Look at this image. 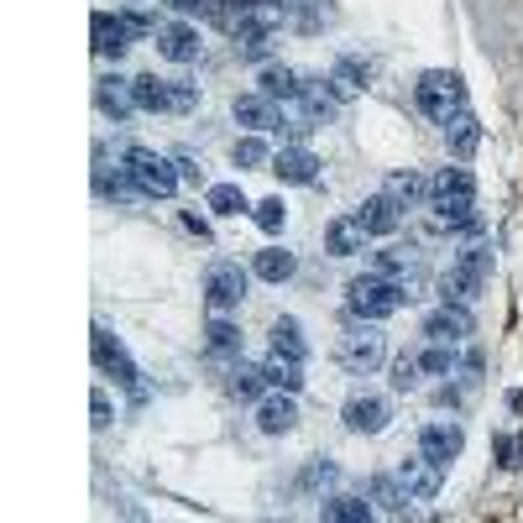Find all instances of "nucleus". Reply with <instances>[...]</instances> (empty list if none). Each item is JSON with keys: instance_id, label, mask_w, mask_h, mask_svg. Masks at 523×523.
Returning a JSON list of instances; mask_svg holds the SVG:
<instances>
[{"instance_id": "nucleus-1", "label": "nucleus", "mask_w": 523, "mask_h": 523, "mask_svg": "<svg viewBox=\"0 0 523 523\" xmlns=\"http://www.w3.org/2000/svg\"><path fill=\"white\" fill-rule=\"evenodd\" d=\"M408 299H414L408 283L382 278V272H367V278L346 283V304H351V314H361V320H388V314H398Z\"/></svg>"}, {"instance_id": "nucleus-2", "label": "nucleus", "mask_w": 523, "mask_h": 523, "mask_svg": "<svg viewBox=\"0 0 523 523\" xmlns=\"http://www.w3.org/2000/svg\"><path fill=\"white\" fill-rule=\"evenodd\" d=\"M121 168L131 173V184L142 189V199H173L178 194V163L173 157H157L152 147H126V157H121Z\"/></svg>"}, {"instance_id": "nucleus-3", "label": "nucleus", "mask_w": 523, "mask_h": 523, "mask_svg": "<svg viewBox=\"0 0 523 523\" xmlns=\"http://www.w3.org/2000/svg\"><path fill=\"white\" fill-rule=\"evenodd\" d=\"M335 361H340L351 377H372L382 361H388V335L377 330V320L356 325V330H346V335L335 340Z\"/></svg>"}, {"instance_id": "nucleus-4", "label": "nucleus", "mask_w": 523, "mask_h": 523, "mask_svg": "<svg viewBox=\"0 0 523 523\" xmlns=\"http://www.w3.org/2000/svg\"><path fill=\"white\" fill-rule=\"evenodd\" d=\"M487 272H492V246H466V252L445 267V278H440V293H445V304H471L476 293H482L487 283Z\"/></svg>"}, {"instance_id": "nucleus-5", "label": "nucleus", "mask_w": 523, "mask_h": 523, "mask_svg": "<svg viewBox=\"0 0 523 523\" xmlns=\"http://www.w3.org/2000/svg\"><path fill=\"white\" fill-rule=\"evenodd\" d=\"M419 110L429 121H450L456 110H466V84L461 74H445V68H429V74L419 79Z\"/></svg>"}, {"instance_id": "nucleus-6", "label": "nucleus", "mask_w": 523, "mask_h": 523, "mask_svg": "<svg viewBox=\"0 0 523 523\" xmlns=\"http://www.w3.org/2000/svg\"><path fill=\"white\" fill-rule=\"evenodd\" d=\"M204 304H210V314H231L246 304L241 262H210V272H204Z\"/></svg>"}, {"instance_id": "nucleus-7", "label": "nucleus", "mask_w": 523, "mask_h": 523, "mask_svg": "<svg viewBox=\"0 0 523 523\" xmlns=\"http://www.w3.org/2000/svg\"><path fill=\"white\" fill-rule=\"evenodd\" d=\"M424 335L435 340V346H461V340L476 335V320L466 304H440L435 314H424Z\"/></svg>"}, {"instance_id": "nucleus-8", "label": "nucleus", "mask_w": 523, "mask_h": 523, "mask_svg": "<svg viewBox=\"0 0 523 523\" xmlns=\"http://www.w3.org/2000/svg\"><path fill=\"white\" fill-rule=\"evenodd\" d=\"M89 37H95V53L100 58H121L126 48L142 32L131 27V16H110V11H95V21H89Z\"/></svg>"}, {"instance_id": "nucleus-9", "label": "nucleus", "mask_w": 523, "mask_h": 523, "mask_svg": "<svg viewBox=\"0 0 523 523\" xmlns=\"http://www.w3.org/2000/svg\"><path fill=\"white\" fill-rule=\"evenodd\" d=\"M95 367H100V372H116V382H126V388H131L136 398H142V382H136V377H142V372L131 367L126 346H121V340L110 335L105 325H95Z\"/></svg>"}, {"instance_id": "nucleus-10", "label": "nucleus", "mask_w": 523, "mask_h": 523, "mask_svg": "<svg viewBox=\"0 0 523 523\" xmlns=\"http://www.w3.org/2000/svg\"><path fill=\"white\" fill-rule=\"evenodd\" d=\"M419 450L429 461H440V466H450L466 450V429L461 424H450V419H435V424H424L419 429Z\"/></svg>"}, {"instance_id": "nucleus-11", "label": "nucleus", "mask_w": 523, "mask_h": 523, "mask_svg": "<svg viewBox=\"0 0 523 523\" xmlns=\"http://www.w3.org/2000/svg\"><path fill=\"white\" fill-rule=\"evenodd\" d=\"M340 419H346L351 435H382V429H388V419H393V408H388V398H377V393H356Z\"/></svg>"}, {"instance_id": "nucleus-12", "label": "nucleus", "mask_w": 523, "mask_h": 523, "mask_svg": "<svg viewBox=\"0 0 523 523\" xmlns=\"http://www.w3.org/2000/svg\"><path fill=\"white\" fill-rule=\"evenodd\" d=\"M398 476H403V487H408V497H414V503H435L440 487H445V466H440V461H429L424 450H419L414 461H403Z\"/></svg>"}, {"instance_id": "nucleus-13", "label": "nucleus", "mask_w": 523, "mask_h": 523, "mask_svg": "<svg viewBox=\"0 0 523 523\" xmlns=\"http://www.w3.org/2000/svg\"><path fill=\"white\" fill-rule=\"evenodd\" d=\"M152 42H157V53H163L168 63H199V53H204V42H199V32L189 27V21H163Z\"/></svg>"}, {"instance_id": "nucleus-14", "label": "nucleus", "mask_w": 523, "mask_h": 523, "mask_svg": "<svg viewBox=\"0 0 523 523\" xmlns=\"http://www.w3.org/2000/svg\"><path fill=\"white\" fill-rule=\"evenodd\" d=\"M429 199L435 210H450V204H476V178L466 168H440L429 178Z\"/></svg>"}, {"instance_id": "nucleus-15", "label": "nucleus", "mask_w": 523, "mask_h": 523, "mask_svg": "<svg viewBox=\"0 0 523 523\" xmlns=\"http://www.w3.org/2000/svg\"><path fill=\"white\" fill-rule=\"evenodd\" d=\"M356 220H361V231H367V236H393L403 225V204L388 199V194H367V199H361V210H356Z\"/></svg>"}, {"instance_id": "nucleus-16", "label": "nucleus", "mask_w": 523, "mask_h": 523, "mask_svg": "<svg viewBox=\"0 0 523 523\" xmlns=\"http://www.w3.org/2000/svg\"><path fill=\"white\" fill-rule=\"evenodd\" d=\"M257 429H262V435H293V429H299V403H293V393L262 398V408H257Z\"/></svg>"}, {"instance_id": "nucleus-17", "label": "nucleus", "mask_w": 523, "mask_h": 523, "mask_svg": "<svg viewBox=\"0 0 523 523\" xmlns=\"http://www.w3.org/2000/svg\"><path fill=\"white\" fill-rule=\"evenodd\" d=\"M272 173H278L283 184H314V178H320V157L309 147H283L272 157Z\"/></svg>"}, {"instance_id": "nucleus-18", "label": "nucleus", "mask_w": 523, "mask_h": 523, "mask_svg": "<svg viewBox=\"0 0 523 523\" xmlns=\"http://www.w3.org/2000/svg\"><path fill=\"white\" fill-rule=\"evenodd\" d=\"M95 105H100V116H110V121H126L131 110H136L131 79H116V74H105V79L95 84Z\"/></svg>"}, {"instance_id": "nucleus-19", "label": "nucleus", "mask_w": 523, "mask_h": 523, "mask_svg": "<svg viewBox=\"0 0 523 523\" xmlns=\"http://www.w3.org/2000/svg\"><path fill=\"white\" fill-rule=\"evenodd\" d=\"M325 252H330V257H361V252H367V231H361V220H356V215L330 220V231H325Z\"/></svg>"}, {"instance_id": "nucleus-20", "label": "nucleus", "mask_w": 523, "mask_h": 523, "mask_svg": "<svg viewBox=\"0 0 523 523\" xmlns=\"http://www.w3.org/2000/svg\"><path fill=\"white\" fill-rule=\"evenodd\" d=\"M231 116L246 131H272V126H278V100H267V95H236Z\"/></svg>"}, {"instance_id": "nucleus-21", "label": "nucleus", "mask_w": 523, "mask_h": 523, "mask_svg": "<svg viewBox=\"0 0 523 523\" xmlns=\"http://www.w3.org/2000/svg\"><path fill=\"white\" fill-rule=\"evenodd\" d=\"M419 267H424L419 246H382V252L372 257V272H382V278H398V283H408Z\"/></svg>"}, {"instance_id": "nucleus-22", "label": "nucleus", "mask_w": 523, "mask_h": 523, "mask_svg": "<svg viewBox=\"0 0 523 523\" xmlns=\"http://www.w3.org/2000/svg\"><path fill=\"white\" fill-rule=\"evenodd\" d=\"M367 79H372V68L361 63V58H340V63H335V74L325 79V89H330L335 100H356L361 89H367Z\"/></svg>"}, {"instance_id": "nucleus-23", "label": "nucleus", "mask_w": 523, "mask_h": 523, "mask_svg": "<svg viewBox=\"0 0 523 523\" xmlns=\"http://www.w3.org/2000/svg\"><path fill=\"white\" fill-rule=\"evenodd\" d=\"M131 95H136V110H147V116H163V110H173V79L142 74V79H131Z\"/></svg>"}, {"instance_id": "nucleus-24", "label": "nucleus", "mask_w": 523, "mask_h": 523, "mask_svg": "<svg viewBox=\"0 0 523 523\" xmlns=\"http://www.w3.org/2000/svg\"><path fill=\"white\" fill-rule=\"evenodd\" d=\"M445 147L456 157H471L476 147H482V121H476L471 110H456V116L445 121Z\"/></svg>"}, {"instance_id": "nucleus-25", "label": "nucleus", "mask_w": 523, "mask_h": 523, "mask_svg": "<svg viewBox=\"0 0 523 523\" xmlns=\"http://www.w3.org/2000/svg\"><path fill=\"white\" fill-rule=\"evenodd\" d=\"M262 372H267V388H278V393H299V388H304V361H299V356L272 351V356L262 361Z\"/></svg>"}, {"instance_id": "nucleus-26", "label": "nucleus", "mask_w": 523, "mask_h": 523, "mask_svg": "<svg viewBox=\"0 0 523 523\" xmlns=\"http://www.w3.org/2000/svg\"><path fill=\"white\" fill-rule=\"evenodd\" d=\"M252 272H257L262 283H288L293 272H299V257L283 252V246H267V252H257V257H252Z\"/></svg>"}, {"instance_id": "nucleus-27", "label": "nucleus", "mask_w": 523, "mask_h": 523, "mask_svg": "<svg viewBox=\"0 0 523 523\" xmlns=\"http://www.w3.org/2000/svg\"><path fill=\"white\" fill-rule=\"evenodd\" d=\"M367 497H372L382 513H408V503H414V497H408V487H403V476H372V482H367Z\"/></svg>"}, {"instance_id": "nucleus-28", "label": "nucleus", "mask_w": 523, "mask_h": 523, "mask_svg": "<svg viewBox=\"0 0 523 523\" xmlns=\"http://www.w3.org/2000/svg\"><path fill=\"white\" fill-rule=\"evenodd\" d=\"M262 95L267 100H299L304 95V79L293 74V68H283V63H272V68H262Z\"/></svg>"}, {"instance_id": "nucleus-29", "label": "nucleus", "mask_w": 523, "mask_h": 523, "mask_svg": "<svg viewBox=\"0 0 523 523\" xmlns=\"http://www.w3.org/2000/svg\"><path fill=\"white\" fill-rule=\"evenodd\" d=\"M377 508L367 503V497H346V492H340V497H325V503H320V518H330V523H367Z\"/></svg>"}, {"instance_id": "nucleus-30", "label": "nucleus", "mask_w": 523, "mask_h": 523, "mask_svg": "<svg viewBox=\"0 0 523 523\" xmlns=\"http://www.w3.org/2000/svg\"><path fill=\"white\" fill-rule=\"evenodd\" d=\"M382 194H388V199H398L403 210H414V204L429 194V184H424L419 173H403V168H398V173H388V184H382Z\"/></svg>"}, {"instance_id": "nucleus-31", "label": "nucleus", "mask_w": 523, "mask_h": 523, "mask_svg": "<svg viewBox=\"0 0 523 523\" xmlns=\"http://www.w3.org/2000/svg\"><path fill=\"white\" fill-rule=\"evenodd\" d=\"M204 204H210L220 220H231V215H246V210H252V204H246V194H241V184H210Z\"/></svg>"}, {"instance_id": "nucleus-32", "label": "nucleus", "mask_w": 523, "mask_h": 523, "mask_svg": "<svg viewBox=\"0 0 523 523\" xmlns=\"http://www.w3.org/2000/svg\"><path fill=\"white\" fill-rule=\"evenodd\" d=\"M272 351H283V356H299L304 361V325L299 320H293V314H283V320L278 325H272Z\"/></svg>"}, {"instance_id": "nucleus-33", "label": "nucleus", "mask_w": 523, "mask_h": 523, "mask_svg": "<svg viewBox=\"0 0 523 523\" xmlns=\"http://www.w3.org/2000/svg\"><path fill=\"white\" fill-rule=\"evenodd\" d=\"M204 335H210V351H215V356H241V330L225 320V314H215Z\"/></svg>"}, {"instance_id": "nucleus-34", "label": "nucleus", "mask_w": 523, "mask_h": 523, "mask_svg": "<svg viewBox=\"0 0 523 523\" xmlns=\"http://www.w3.org/2000/svg\"><path fill=\"white\" fill-rule=\"evenodd\" d=\"M231 393H236V398H262V393H267V372H262V367H246V361H236Z\"/></svg>"}, {"instance_id": "nucleus-35", "label": "nucleus", "mask_w": 523, "mask_h": 523, "mask_svg": "<svg viewBox=\"0 0 523 523\" xmlns=\"http://www.w3.org/2000/svg\"><path fill=\"white\" fill-rule=\"evenodd\" d=\"M419 382H424V361H419V356H398V361H393V388H398V393H414Z\"/></svg>"}, {"instance_id": "nucleus-36", "label": "nucleus", "mask_w": 523, "mask_h": 523, "mask_svg": "<svg viewBox=\"0 0 523 523\" xmlns=\"http://www.w3.org/2000/svg\"><path fill=\"white\" fill-rule=\"evenodd\" d=\"M262 163H272V152H267V142L252 131V136H241L236 142V168H262Z\"/></svg>"}, {"instance_id": "nucleus-37", "label": "nucleus", "mask_w": 523, "mask_h": 523, "mask_svg": "<svg viewBox=\"0 0 523 523\" xmlns=\"http://www.w3.org/2000/svg\"><path fill=\"white\" fill-rule=\"evenodd\" d=\"M419 361H424L429 377H450V372H456V346H435V340H429V351Z\"/></svg>"}, {"instance_id": "nucleus-38", "label": "nucleus", "mask_w": 523, "mask_h": 523, "mask_svg": "<svg viewBox=\"0 0 523 523\" xmlns=\"http://www.w3.org/2000/svg\"><path fill=\"white\" fill-rule=\"evenodd\" d=\"M252 220L262 225L267 236H278L283 231V220H288V210H283V199H262V204H252Z\"/></svg>"}, {"instance_id": "nucleus-39", "label": "nucleus", "mask_w": 523, "mask_h": 523, "mask_svg": "<svg viewBox=\"0 0 523 523\" xmlns=\"http://www.w3.org/2000/svg\"><path fill=\"white\" fill-rule=\"evenodd\" d=\"M173 11H184V16H220L231 0H168Z\"/></svg>"}, {"instance_id": "nucleus-40", "label": "nucleus", "mask_w": 523, "mask_h": 523, "mask_svg": "<svg viewBox=\"0 0 523 523\" xmlns=\"http://www.w3.org/2000/svg\"><path fill=\"white\" fill-rule=\"evenodd\" d=\"M89 414H95V429L110 424V398H105V388H95V398H89Z\"/></svg>"}, {"instance_id": "nucleus-41", "label": "nucleus", "mask_w": 523, "mask_h": 523, "mask_svg": "<svg viewBox=\"0 0 523 523\" xmlns=\"http://www.w3.org/2000/svg\"><path fill=\"white\" fill-rule=\"evenodd\" d=\"M173 163H178V178H184V184H204V168L194 157H173Z\"/></svg>"}, {"instance_id": "nucleus-42", "label": "nucleus", "mask_w": 523, "mask_h": 523, "mask_svg": "<svg viewBox=\"0 0 523 523\" xmlns=\"http://www.w3.org/2000/svg\"><path fill=\"white\" fill-rule=\"evenodd\" d=\"M236 11H262V6H278V0H231Z\"/></svg>"}]
</instances>
